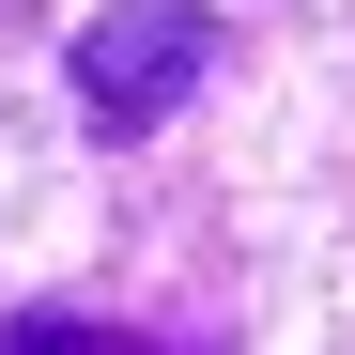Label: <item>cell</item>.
<instances>
[{"label":"cell","mask_w":355,"mask_h":355,"mask_svg":"<svg viewBox=\"0 0 355 355\" xmlns=\"http://www.w3.org/2000/svg\"><path fill=\"white\" fill-rule=\"evenodd\" d=\"M201 78H216V16L201 0H108V16L78 31V108L108 139H155Z\"/></svg>","instance_id":"1"},{"label":"cell","mask_w":355,"mask_h":355,"mask_svg":"<svg viewBox=\"0 0 355 355\" xmlns=\"http://www.w3.org/2000/svg\"><path fill=\"white\" fill-rule=\"evenodd\" d=\"M0 355H108L93 324H62V309H46V324H16V340H0Z\"/></svg>","instance_id":"2"}]
</instances>
